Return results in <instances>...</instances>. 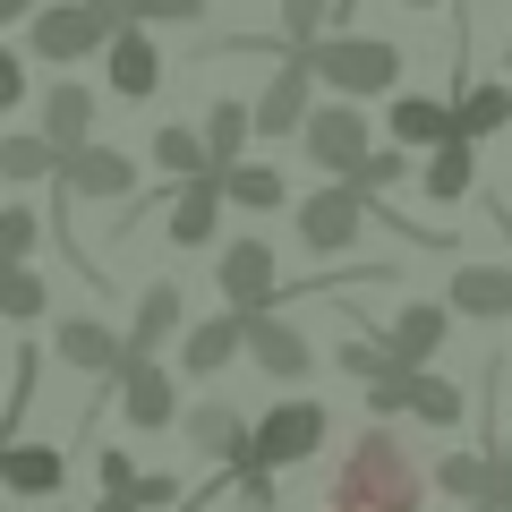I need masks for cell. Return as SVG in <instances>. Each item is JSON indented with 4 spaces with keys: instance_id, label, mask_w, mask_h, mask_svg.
<instances>
[{
    "instance_id": "obj_22",
    "label": "cell",
    "mask_w": 512,
    "mask_h": 512,
    "mask_svg": "<svg viewBox=\"0 0 512 512\" xmlns=\"http://www.w3.org/2000/svg\"><path fill=\"white\" fill-rule=\"evenodd\" d=\"M222 180H188V188H171V248H214V231H222Z\"/></svg>"
},
{
    "instance_id": "obj_46",
    "label": "cell",
    "mask_w": 512,
    "mask_h": 512,
    "mask_svg": "<svg viewBox=\"0 0 512 512\" xmlns=\"http://www.w3.org/2000/svg\"><path fill=\"white\" fill-rule=\"evenodd\" d=\"M470 512H504V504H470Z\"/></svg>"
},
{
    "instance_id": "obj_41",
    "label": "cell",
    "mask_w": 512,
    "mask_h": 512,
    "mask_svg": "<svg viewBox=\"0 0 512 512\" xmlns=\"http://www.w3.org/2000/svg\"><path fill=\"white\" fill-rule=\"evenodd\" d=\"M77 9H103V18H128V0H77Z\"/></svg>"
},
{
    "instance_id": "obj_29",
    "label": "cell",
    "mask_w": 512,
    "mask_h": 512,
    "mask_svg": "<svg viewBox=\"0 0 512 512\" xmlns=\"http://www.w3.org/2000/svg\"><path fill=\"white\" fill-rule=\"evenodd\" d=\"M154 171H163L171 188H188V180H222L214 154H205V128H154Z\"/></svg>"
},
{
    "instance_id": "obj_36",
    "label": "cell",
    "mask_w": 512,
    "mask_h": 512,
    "mask_svg": "<svg viewBox=\"0 0 512 512\" xmlns=\"http://www.w3.org/2000/svg\"><path fill=\"white\" fill-rule=\"evenodd\" d=\"M214 0H128V26H197Z\"/></svg>"
},
{
    "instance_id": "obj_24",
    "label": "cell",
    "mask_w": 512,
    "mask_h": 512,
    "mask_svg": "<svg viewBox=\"0 0 512 512\" xmlns=\"http://www.w3.org/2000/svg\"><path fill=\"white\" fill-rule=\"evenodd\" d=\"M427 478H436V495H453L461 512H470V504H495V495H504V461H495V453H444Z\"/></svg>"
},
{
    "instance_id": "obj_48",
    "label": "cell",
    "mask_w": 512,
    "mask_h": 512,
    "mask_svg": "<svg viewBox=\"0 0 512 512\" xmlns=\"http://www.w3.org/2000/svg\"><path fill=\"white\" fill-rule=\"evenodd\" d=\"M0 512H9V487H0Z\"/></svg>"
},
{
    "instance_id": "obj_3",
    "label": "cell",
    "mask_w": 512,
    "mask_h": 512,
    "mask_svg": "<svg viewBox=\"0 0 512 512\" xmlns=\"http://www.w3.org/2000/svg\"><path fill=\"white\" fill-rule=\"evenodd\" d=\"M120 26H128V18L77 9V0H43L35 18H26V43H35V60H52V69H77V60H103Z\"/></svg>"
},
{
    "instance_id": "obj_27",
    "label": "cell",
    "mask_w": 512,
    "mask_h": 512,
    "mask_svg": "<svg viewBox=\"0 0 512 512\" xmlns=\"http://www.w3.org/2000/svg\"><path fill=\"white\" fill-rule=\"evenodd\" d=\"M419 188H427V205H461V197L478 188V146H470V137L436 146V154L419 163Z\"/></svg>"
},
{
    "instance_id": "obj_11",
    "label": "cell",
    "mask_w": 512,
    "mask_h": 512,
    "mask_svg": "<svg viewBox=\"0 0 512 512\" xmlns=\"http://www.w3.org/2000/svg\"><path fill=\"white\" fill-rule=\"evenodd\" d=\"M308 111H316V69H308V52H282L265 94H256V137H299Z\"/></svg>"
},
{
    "instance_id": "obj_32",
    "label": "cell",
    "mask_w": 512,
    "mask_h": 512,
    "mask_svg": "<svg viewBox=\"0 0 512 512\" xmlns=\"http://www.w3.org/2000/svg\"><path fill=\"white\" fill-rule=\"evenodd\" d=\"M43 308H52V291H43L35 265H0V316L9 325H43Z\"/></svg>"
},
{
    "instance_id": "obj_21",
    "label": "cell",
    "mask_w": 512,
    "mask_h": 512,
    "mask_svg": "<svg viewBox=\"0 0 512 512\" xmlns=\"http://www.w3.org/2000/svg\"><path fill=\"white\" fill-rule=\"evenodd\" d=\"M248 350V316H205V325H188L180 333V376H222V367Z\"/></svg>"
},
{
    "instance_id": "obj_25",
    "label": "cell",
    "mask_w": 512,
    "mask_h": 512,
    "mask_svg": "<svg viewBox=\"0 0 512 512\" xmlns=\"http://www.w3.org/2000/svg\"><path fill=\"white\" fill-rule=\"evenodd\" d=\"M60 478H69L60 444H0V487L9 495H60Z\"/></svg>"
},
{
    "instance_id": "obj_5",
    "label": "cell",
    "mask_w": 512,
    "mask_h": 512,
    "mask_svg": "<svg viewBox=\"0 0 512 512\" xmlns=\"http://www.w3.org/2000/svg\"><path fill=\"white\" fill-rule=\"evenodd\" d=\"M367 410L376 419H427V427H461L470 419V393L444 384L436 367H393L384 384H367Z\"/></svg>"
},
{
    "instance_id": "obj_28",
    "label": "cell",
    "mask_w": 512,
    "mask_h": 512,
    "mask_svg": "<svg viewBox=\"0 0 512 512\" xmlns=\"http://www.w3.org/2000/svg\"><path fill=\"white\" fill-rule=\"evenodd\" d=\"M0 180H9V188L60 180V146L43 137V128H9V137H0Z\"/></svg>"
},
{
    "instance_id": "obj_39",
    "label": "cell",
    "mask_w": 512,
    "mask_h": 512,
    "mask_svg": "<svg viewBox=\"0 0 512 512\" xmlns=\"http://www.w3.org/2000/svg\"><path fill=\"white\" fill-rule=\"evenodd\" d=\"M18 103H26V52L0 43V111H18Z\"/></svg>"
},
{
    "instance_id": "obj_35",
    "label": "cell",
    "mask_w": 512,
    "mask_h": 512,
    "mask_svg": "<svg viewBox=\"0 0 512 512\" xmlns=\"http://www.w3.org/2000/svg\"><path fill=\"white\" fill-rule=\"evenodd\" d=\"M333 359H342V376H359V384H384V376H393V350H384L376 333H367V342H342Z\"/></svg>"
},
{
    "instance_id": "obj_31",
    "label": "cell",
    "mask_w": 512,
    "mask_h": 512,
    "mask_svg": "<svg viewBox=\"0 0 512 512\" xmlns=\"http://www.w3.org/2000/svg\"><path fill=\"white\" fill-rule=\"evenodd\" d=\"M342 18V0H282V52H316Z\"/></svg>"
},
{
    "instance_id": "obj_4",
    "label": "cell",
    "mask_w": 512,
    "mask_h": 512,
    "mask_svg": "<svg viewBox=\"0 0 512 512\" xmlns=\"http://www.w3.org/2000/svg\"><path fill=\"white\" fill-rule=\"evenodd\" d=\"M299 154H308L325 180H359L367 154H376V128H367L359 103H342V94H333V103L308 111V128H299Z\"/></svg>"
},
{
    "instance_id": "obj_1",
    "label": "cell",
    "mask_w": 512,
    "mask_h": 512,
    "mask_svg": "<svg viewBox=\"0 0 512 512\" xmlns=\"http://www.w3.org/2000/svg\"><path fill=\"white\" fill-rule=\"evenodd\" d=\"M325 512H427V470L410 461V444L393 427H367L333 470Z\"/></svg>"
},
{
    "instance_id": "obj_7",
    "label": "cell",
    "mask_w": 512,
    "mask_h": 512,
    "mask_svg": "<svg viewBox=\"0 0 512 512\" xmlns=\"http://www.w3.org/2000/svg\"><path fill=\"white\" fill-rule=\"evenodd\" d=\"M333 436V410L325 402H265V419H256V461L265 470H299V461H316Z\"/></svg>"
},
{
    "instance_id": "obj_43",
    "label": "cell",
    "mask_w": 512,
    "mask_h": 512,
    "mask_svg": "<svg viewBox=\"0 0 512 512\" xmlns=\"http://www.w3.org/2000/svg\"><path fill=\"white\" fill-rule=\"evenodd\" d=\"M495 461H504V478H512V436H504V444H495Z\"/></svg>"
},
{
    "instance_id": "obj_20",
    "label": "cell",
    "mask_w": 512,
    "mask_h": 512,
    "mask_svg": "<svg viewBox=\"0 0 512 512\" xmlns=\"http://www.w3.org/2000/svg\"><path fill=\"white\" fill-rule=\"evenodd\" d=\"M384 128H393V146H410V154H436V146H453V137H461L453 103H436V94H393Z\"/></svg>"
},
{
    "instance_id": "obj_23",
    "label": "cell",
    "mask_w": 512,
    "mask_h": 512,
    "mask_svg": "<svg viewBox=\"0 0 512 512\" xmlns=\"http://www.w3.org/2000/svg\"><path fill=\"white\" fill-rule=\"evenodd\" d=\"M453 120H461V137H504L512 128V77H461L453 86Z\"/></svg>"
},
{
    "instance_id": "obj_2",
    "label": "cell",
    "mask_w": 512,
    "mask_h": 512,
    "mask_svg": "<svg viewBox=\"0 0 512 512\" xmlns=\"http://www.w3.org/2000/svg\"><path fill=\"white\" fill-rule=\"evenodd\" d=\"M308 69H316V86L325 94H342V103H359V94H402V43H384V35H325L308 52Z\"/></svg>"
},
{
    "instance_id": "obj_34",
    "label": "cell",
    "mask_w": 512,
    "mask_h": 512,
    "mask_svg": "<svg viewBox=\"0 0 512 512\" xmlns=\"http://www.w3.org/2000/svg\"><path fill=\"white\" fill-rule=\"evenodd\" d=\"M402 180H410V146H376V154H367V171H359L350 188H367V197H384V188H402Z\"/></svg>"
},
{
    "instance_id": "obj_8",
    "label": "cell",
    "mask_w": 512,
    "mask_h": 512,
    "mask_svg": "<svg viewBox=\"0 0 512 512\" xmlns=\"http://www.w3.org/2000/svg\"><path fill=\"white\" fill-rule=\"evenodd\" d=\"M214 282H222V308L231 316H274L282 308V265L265 239H231L214 256Z\"/></svg>"
},
{
    "instance_id": "obj_6",
    "label": "cell",
    "mask_w": 512,
    "mask_h": 512,
    "mask_svg": "<svg viewBox=\"0 0 512 512\" xmlns=\"http://www.w3.org/2000/svg\"><path fill=\"white\" fill-rule=\"evenodd\" d=\"M376 214H384V197H367V188H350V180H325L316 197H299V248L342 256V248H359V231Z\"/></svg>"
},
{
    "instance_id": "obj_45",
    "label": "cell",
    "mask_w": 512,
    "mask_h": 512,
    "mask_svg": "<svg viewBox=\"0 0 512 512\" xmlns=\"http://www.w3.org/2000/svg\"><path fill=\"white\" fill-rule=\"evenodd\" d=\"M402 9H436V0H402Z\"/></svg>"
},
{
    "instance_id": "obj_13",
    "label": "cell",
    "mask_w": 512,
    "mask_h": 512,
    "mask_svg": "<svg viewBox=\"0 0 512 512\" xmlns=\"http://www.w3.org/2000/svg\"><path fill=\"white\" fill-rule=\"evenodd\" d=\"M367 333L393 350V367H427L453 342V308H444V299H410V308H393V325H367Z\"/></svg>"
},
{
    "instance_id": "obj_14",
    "label": "cell",
    "mask_w": 512,
    "mask_h": 512,
    "mask_svg": "<svg viewBox=\"0 0 512 512\" xmlns=\"http://www.w3.org/2000/svg\"><path fill=\"white\" fill-rule=\"evenodd\" d=\"M128 188H137V163H128L120 146H77V154H60V197H94V205H120Z\"/></svg>"
},
{
    "instance_id": "obj_17",
    "label": "cell",
    "mask_w": 512,
    "mask_h": 512,
    "mask_svg": "<svg viewBox=\"0 0 512 512\" xmlns=\"http://www.w3.org/2000/svg\"><path fill=\"white\" fill-rule=\"evenodd\" d=\"M188 333V308H180V282H146L137 291V316H128V359H163V342Z\"/></svg>"
},
{
    "instance_id": "obj_40",
    "label": "cell",
    "mask_w": 512,
    "mask_h": 512,
    "mask_svg": "<svg viewBox=\"0 0 512 512\" xmlns=\"http://www.w3.org/2000/svg\"><path fill=\"white\" fill-rule=\"evenodd\" d=\"M43 0H0V26H18V18H35Z\"/></svg>"
},
{
    "instance_id": "obj_10",
    "label": "cell",
    "mask_w": 512,
    "mask_h": 512,
    "mask_svg": "<svg viewBox=\"0 0 512 512\" xmlns=\"http://www.w3.org/2000/svg\"><path fill=\"white\" fill-rule=\"evenodd\" d=\"M52 359L69 367V376L120 384V367H128V333L103 325V316H60V325H52Z\"/></svg>"
},
{
    "instance_id": "obj_12",
    "label": "cell",
    "mask_w": 512,
    "mask_h": 512,
    "mask_svg": "<svg viewBox=\"0 0 512 512\" xmlns=\"http://www.w3.org/2000/svg\"><path fill=\"white\" fill-rule=\"evenodd\" d=\"M103 86L120 94V103H154V94H163V43H154V26H120V35H111Z\"/></svg>"
},
{
    "instance_id": "obj_9",
    "label": "cell",
    "mask_w": 512,
    "mask_h": 512,
    "mask_svg": "<svg viewBox=\"0 0 512 512\" xmlns=\"http://www.w3.org/2000/svg\"><path fill=\"white\" fill-rule=\"evenodd\" d=\"M111 402H120V419L137 427V436H163V427H180V410H188L163 359H128L120 384H111Z\"/></svg>"
},
{
    "instance_id": "obj_16",
    "label": "cell",
    "mask_w": 512,
    "mask_h": 512,
    "mask_svg": "<svg viewBox=\"0 0 512 512\" xmlns=\"http://www.w3.org/2000/svg\"><path fill=\"white\" fill-rule=\"evenodd\" d=\"M35 128L52 137L60 154L94 146V86H77V77H52V86H43V103H35Z\"/></svg>"
},
{
    "instance_id": "obj_38",
    "label": "cell",
    "mask_w": 512,
    "mask_h": 512,
    "mask_svg": "<svg viewBox=\"0 0 512 512\" xmlns=\"http://www.w3.org/2000/svg\"><path fill=\"white\" fill-rule=\"evenodd\" d=\"M94 478H103V495H137V478H146V470H137L128 453H94Z\"/></svg>"
},
{
    "instance_id": "obj_44",
    "label": "cell",
    "mask_w": 512,
    "mask_h": 512,
    "mask_svg": "<svg viewBox=\"0 0 512 512\" xmlns=\"http://www.w3.org/2000/svg\"><path fill=\"white\" fill-rule=\"evenodd\" d=\"M495 504H504V512H512V478H504V495H495Z\"/></svg>"
},
{
    "instance_id": "obj_19",
    "label": "cell",
    "mask_w": 512,
    "mask_h": 512,
    "mask_svg": "<svg viewBox=\"0 0 512 512\" xmlns=\"http://www.w3.org/2000/svg\"><path fill=\"white\" fill-rule=\"evenodd\" d=\"M444 308L453 316H487V325H512V265H453Z\"/></svg>"
},
{
    "instance_id": "obj_30",
    "label": "cell",
    "mask_w": 512,
    "mask_h": 512,
    "mask_svg": "<svg viewBox=\"0 0 512 512\" xmlns=\"http://www.w3.org/2000/svg\"><path fill=\"white\" fill-rule=\"evenodd\" d=\"M222 197H231L239 214H274V205H291V180H282L274 163H239L231 180H222Z\"/></svg>"
},
{
    "instance_id": "obj_26",
    "label": "cell",
    "mask_w": 512,
    "mask_h": 512,
    "mask_svg": "<svg viewBox=\"0 0 512 512\" xmlns=\"http://www.w3.org/2000/svg\"><path fill=\"white\" fill-rule=\"evenodd\" d=\"M248 137H256V103L222 94V103L205 111V154H214V171H222V180H231V171L248 163Z\"/></svg>"
},
{
    "instance_id": "obj_47",
    "label": "cell",
    "mask_w": 512,
    "mask_h": 512,
    "mask_svg": "<svg viewBox=\"0 0 512 512\" xmlns=\"http://www.w3.org/2000/svg\"><path fill=\"white\" fill-rule=\"evenodd\" d=\"M504 77H512V43H504Z\"/></svg>"
},
{
    "instance_id": "obj_42",
    "label": "cell",
    "mask_w": 512,
    "mask_h": 512,
    "mask_svg": "<svg viewBox=\"0 0 512 512\" xmlns=\"http://www.w3.org/2000/svg\"><path fill=\"white\" fill-rule=\"evenodd\" d=\"M94 512H137V504H128V495H94Z\"/></svg>"
},
{
    "instance_id": "obj_33",
    "label": "cell",
    "mask_w": 512,
    "mask_h": 512,
    "mask_svg": "<svg viewBox=\"0 0 512 512\" xmlns=\"http://www.w3.org/2000/svg\"><path fill=\"white\" fill-rule=\"evenodd\" d=\"M35 239H43L35 205H26V197H9V205H0V265H35Z\"/></svg>"
},
{
    "instance_id": "obj_15",
    "label": "cell",
    "mask_w": 512,
    "mask_h": 512,
    "mask_svg": "<svg viewBox=\"0 0 512 512\" xmlns=\"http://www.w3.org/2000/svg\"><path fill=\"white\" fill-rule=\"evenodd\" d=\"M248 359L265 367L274 384H308V376H316V342H308L282 308H274V316H248Z\"/></svg>"
},
{
    "instance_id": "obj_37",
    "label": "cell",
    "mask_w": 512,
    "mask_h": 512,
    "mask_svg": "<svg viewBox=\"0 0 512 512\" xmlns=\"http://www.w3.org/2000/svg\"><path fill=\"white\" fill-rule=\"evenodd\" d=\"M128 504H137V512H171V504H180V478H171V470H146Z\"/></svg>"
},
{
    "instance_id": "obj_18",
    "label": "cell",
    "mask_w": 512,
    "mask_h": 512,
    "mask_svg": "<svg viewBox=\"0 0 512 512\" xmlns=\"http://www.w3.org/2000/svg\"><path fill=\"white\" fill-rule=\"evenodd\" d=\"M180 436L197 444L205 461H239V453H256V419H239L231 402H188V410H180Z\"/></svg>"
}]
</instances>
